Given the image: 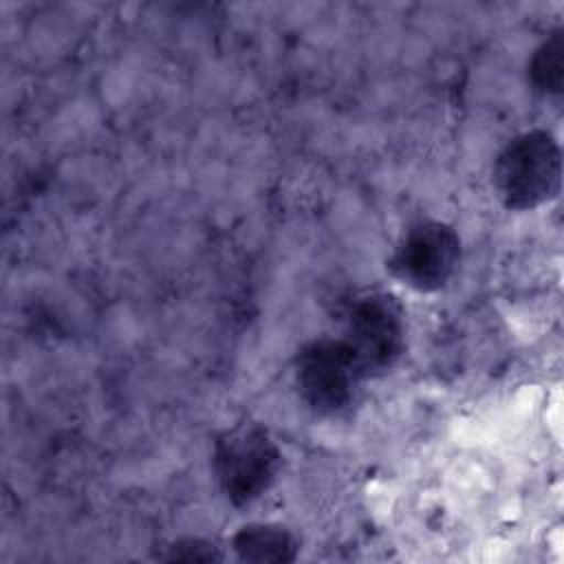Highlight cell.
I'll list each match as a JSON object with an SVG mask.
<instances>
[{
  "instance_id": "6da1fadb",
  "label": "cell",
  "mask_w": 564,
  "mask_h": 564,
  "mask_svg": "<svg viewBox=\"0 0 564 564\" xmlns=\"http://www.w3.org/2000/svg\"><path fill=\"white\" fill-rule=\"evenodd\" d=\"M282 449L271 432L256 421H236L220 430L212 445L214 478L234 507L260 500L278 480Z\"/></svg>"
},
{
  "instance_id": "277c9868",
  "label": "cell",
  "mask_w": 564,
  "mask_h": 564,
  "mask_svg": "<svg viewBox=\"0 0 564 564\" xmlns=\"http://www.w3.org/2000/svg\"><path fill=\"white\" fill-rule=\"evenodd\" d=\"M460 262V236L445 220L421 218L397 238L390 256V275L416 293L441 291Z\"/></svg>"
},
{
  "instance_id": "52a82bcc",
  "label": "cell",
  "mask_w": 564,
  "mask_h": 564,
  "mask_svg": "<svg viewBox=\"0 0 564 564\" xmlns=\"http://www.w3.org/2000/svg\"><path fill=\"white\" fill-rule=\"evenodd\" d=\"M531 88L542 97H560L564 90V31L553 29L531 53L527 64Z\"/></svg>"
},
{
  "instance_id": "ba28073f",
  "label": "cell",
  "mask_w": 564,
  "mask_h": 564,
  "mask_svg": "<svg viewBox=\"0 0 564 564\" xmlns=\"http://www.w3.org/2000/svg\"><path fill=\"white\" fill-rule=\"evenodd\" d=\"M165 562H218L223 560L218 546L203 538H178L165 546L161 555Z\"/></svg>"
},
{
  "instance_id": "3957f363",
  "label": "cell",
  "mask_w": 564,
  "mask_h": 564,
  "mask_svg": "<svg viewBox=\"0 0 564 564\" xmlns=\"http://www.w3.org/2000/svg\"><path fill=\"white\" fill-rule=\"evenodd\" d=\"M293 379L311 412L341 416L357 401L366 375L341 337H317L297 350Z\"/></svg>"
},
{
  "instance_id": "5b68a950",
  "label": "cell",
  "mask_w": 564,
  "mask_h": 564,
  "mask_svg": "<svg viewBox=\"0 0 564 564\" xmlns=\"http://www.w3.org/2000/svg\"><path fill=\"white\" fill-rule=\"evenodd\" d=\"M341 341L368 377L390 370L405 348V313L386 291L357 295L344 313Z\"/></svg>"
},
{
  "instance_id": "7a4b0ae2",
  "label": "cell",
  "mask_w": 564,
  "mask_h": 564,
  "mask_svg": "<svg viewBox=\"0 0 564 564\" xmlns=\"http://www.w3.org/2000/svg\"><path fill=\"white\" fill-rule=\"evenodd\" d=\"M491 183L498 200L511 212H531L553 200L562 185L560 141L542 128L516 134L498 152Z\"/></svg>"
},
{
  "instance_id": "8992f818",
  "label": "cell",
  "mask_w": 564,
  "mask_h": 564,
  "mask_svg": "<svg viewBox=\"0 0 564 564\" xmlns=\"http://www.w3.org/2000/svg\"><path fill=\"white\" fill-rule=\"evenodd\" d=\"M240 562L253 564H286L300 553V540L291 529L278 522L242 524L229 542Z\"/></svg>"
}]
</instances>
